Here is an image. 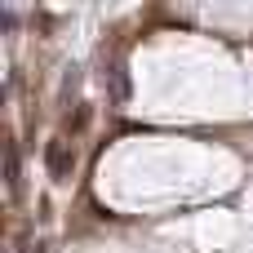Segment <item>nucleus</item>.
Instances as JSON below:
<instances>
[]
</instances>
